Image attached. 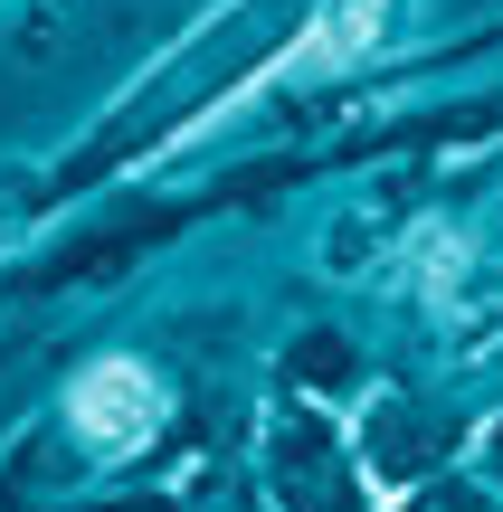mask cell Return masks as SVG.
<instances>
[{"label":"cell","mask_w":503,"mask_h":512,"mask_svg":"<svg viewBox=\"0 0 503 512\" xmlns=\"http://www.w3.org/2000/svg\"><path fill=\"white\" fill-rule=\"evenodd\" d=\"M380 29H390V0H323V19L276 57V76H333L361 48H380Z\"/></svg>","instance_id":"cell-2"},{"label":"cell","mask_w":503,"mask_h":512,"mask_svg":"<svg viewBox=\"0 0 503 512\" xmlns=\"http://www.w3.org/2000/svg\"><path fill=\"white\" fill-rule=\"evenodd\" d=\"M76 437L105 446V456H124V446H143L152 427H162V380H152L143 361H95L86 380H76Z\"/></svg>","instance_id":"cell-1"}]
</instances>
